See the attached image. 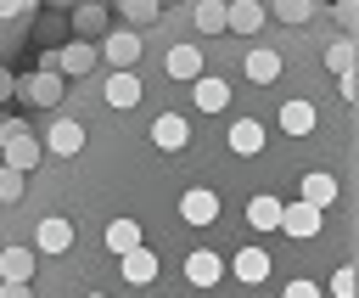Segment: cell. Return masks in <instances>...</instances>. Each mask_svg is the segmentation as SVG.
I'll return each mask as SVG.
<instances>
[{
	"label": "cell",
	"instance_id": "cell-14",
	"mask_svg": "<svg viewBox=\"0 0 359 298\" xmlns=\"http://www.w3.org/2000/svg\"><path fill=\"white\" fill-rule=\"evenodd\" d=\"M11 90H17V79H11V73H6V67H0V101H6V96H11Z\"/></svg>",
	"mask_w": 359,
	"mask_h": 298
},
{
	"label": "cell",
	"instance_id": "cell-8",
	"mask_svg": "<svg viewBox=\"0 0 359 298\" xmlns=\"http://www.w3.org/2000/svg\"><path fill=\"white\" fill-rule=\"evenodd\" d=\"M107 22H112L107 6H73V28H79V39H90V45H95V34L107 39V34H112Z\"/></svg>",
	"mask_w": 359,
	"mask_h": 298
},
{
	"label": "cell",
	"instance_id": "cell-12",
	"mask_svg": "<svg viewBox=\"0 0 359 298\" xmlns=\"http://www.w3.org/2000/svg\"><path fill=\"white\" fill-rule=\"evenodd\" d=\"M17 135H28V118H11V112H0V146H11Z\"/></svg>",
	"mask_w": 359,
	"mask_h": 298
},
{
	"label": "cell",
	"instance_id": "cell-13",
	"mask_svg": "<svg viewBox=\"0 0 359 298\" xmlns=\"http://www.w3.org/2000/svg\"><path fill=\"white\" fill-rule=\"evenodd\" d=\"M0 298H34V287H17V281H0Z\"/></svg>",
	"mask_w": 359,
	"mask_h": 298
},
{
	"label": "cell",
	"instance_id": "cell-6",
	"mask_svg": "<svg viewBox=\"0 0 359 298\" xmlns=\"http://www.w3.org/2000/svg\"><path fill=\"white\" fill-rule=\"evenodd\" d=\"M17 90H22L34 107H62V101H67V79H62V73H28Z\"/></svg>",
	"mask_w": 359,
	"mask_h": 298
},
{
	"label": "cell",
	"instance_id": "cell-11",
	"mask_svg": "<svg viewBox=\"0 0 359 298\" xmlns=\"http://www.w3.org/2000/svg\"><path fill=\"white\" fill-rule=\"evenodd\" d=\"M337 6V22L348 28V39H353V51H359V0H331Z\"/></svg>",
	"mask_w": 359,
	"mask_h": 298
},
{
	"label": "cell",
	"instance_id": "cell-3",
	"mask_svg": "<svg viewBox=\"0 0 359 298\" xmlns=\"http://www.w3.org/2000/svg\"><path fill=\"white\" fill-rule=\"evenodd\" d=\"M135 62H140V34H135V28H112V34L101 39V67L129 73Z\"/></svg>",
	"mask_w": 359,
	"mask_h": 298
},
{
	"label": "cell",
	"instance_id": "cell-10",
	"mask_svg": "<svg viewBox=\"0 0 359 298\" xmlns=\"http://www.w3.org/2000/svg\"><path fill=\"white\" fill-rule=\"evenodd\" d=\"M22 197H28V174H17V169L0 163V208H17Z\"/></svg>",
	"mask_w": 359,
	"mask_h": 298
},
{
	"label": "cell",
	"instance_id": "cell-1",
	"mask_svg": "<svg viewBox=\"0 0 359 298\" xmlns=\"http://www.w3.org/2000/svg\"><path fill=\"white\" fill-rule=\"evenodd\" d=\"M140 101L101 107L6 219H67L34 298H359V51L331 0H269L264 28L196 34L191 0L140 34Z\"/></svg>",
	"mask_w": 359,
	"mask_h": 298
},
{
	"label": "cell",
	"instance_id": "cell-5",
	"mask_svg": "<svg viewBox=\"0 0 359 298\" xmlns=\"http://www.w3.org/2000/svg\"><path fill=\"white\" fill-rule=\"evenodd\" d=\"M34 276H39V259H34V247H22V242H11V247H0V281H17V287H34Z\"/></svg>",
	"mask_w": 359,
	"mask_h": 298
},
{
	"label": "cell",
	"instance_id": "cell-9",
	"mask_svg": "<svg viewBox=\"0 0 359 298\" xmlns=\"http://www.w3.org/2000/svg\"><path fill=\"white\" fill-rule=\"evenodd\" d=\"M118 17H123V28H135V34H146L157 17H163V6L157 0H123L118 6Z\"/></svg>",
	"mask_w": 359,
	"mask_h": 298
},
{
	"label": "cell",
	"instance_id": "cell-2",
	"mask_svg": "<svg viewBox=\"0 0 359 298\" xmlns=\"http://www.w3.org/2000/svg\"><path fill=\"white\" fill-rule=\"evenodd\" d=\"M39 146H45V157H73V152L84 146V124H79L67 107H56V112L45 118V135H39Z\"/></svg>",
	"mask_w": 359,
	"mask_h": 298
},
{
	"label": "cell",
	"instance_id": "cell-7",
	"mask_svg": "<svg viewBox=\"0 0 359 298\" xmlns=\"http://www.w3.org/2000/svg\"><path fill=\"white\" fill-rule=\"evenodd\" d=\"M45 163V146H39V135L28 129V135H17L11 146H6V169H17V174H34Z\"/></svg>",
	"mask_w": 359,
	"mask_h": 298
},
{
	"label": "cell",
	"instance_id": "cell-4",
	"mask_svg": "<svg viewBox=\"0 0 359 298\" xmlns=\"http://www.w3.org/2000/svg\"><path fill=\"white\" fill-rule=\"evenodd\" d=\"M95 67H101V45H90V39H67V45H62V79H67V84L90 79Z\"/></svg>",
	"mask_w": 359,
	"mask_h": 298
}]
</instances>
